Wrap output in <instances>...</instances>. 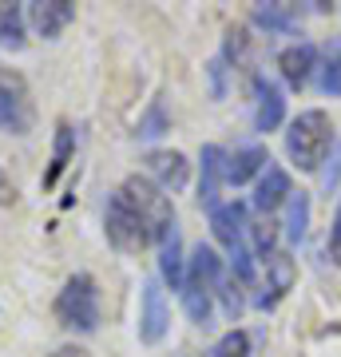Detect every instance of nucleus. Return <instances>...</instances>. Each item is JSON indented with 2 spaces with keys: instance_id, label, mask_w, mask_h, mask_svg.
I'll return each instance as SVG.
<instances>
[{
  "instance_id": "f257e3e1",
  "label": "nucleus",
  "mask_w": 341,
  "mask_h": 357,
  "mask_svg": "<svg viewBox=\"0 0 341 357\" xmlns=\"http://www.w3.org/2000/svg\"><path fill=\"white\" fill-rule=\"evenodd\" d=\"M222 258L211 250L206 243H199L187 258V278H183V310L195 326H211L215 314V294H218V278H222Z\"/></svg>"
},
{
  "instance_id": "f03ea898",
  "label": "nucleus",
  "mask_w": 341,
  "mask_h": 357,
  "mask_svg": "<svg viewBox=\"0 0 341 357\" xmlns=\"http://www.w3.org/2000/svg\"><path fill=\"white\" fill-rule=\"evenodd\" d=\"M333 123L321 107H310V112H298L286 128V155L298 171H317L326 163V155L333 151Z\"/></svg>"
},
{
  "instance_id": "7ed1b4c3",
  "label": "nucleus",
  "mask_w": 341,
  "mask_h": 357,
  "mask_svg": "<svg viewBox=\"0 0 341 357\" xmlns=\"http://www.w3.org/2000/svg\"><path fill=\"white\" fill-rule=\"evenodd\" d=\"M56 321L72 333H96L100 330V286L91 274H72L56 294Z\"/></svg>"
},
{
  "instance_id": "20e7f679",
  "label": "nucleus",
  "mask_w": 341,
  "mask_h": 357,
  "mask_svg": "<svg viewBox=\"0 0 341 357\" xmlns=\"http://www.w3.org/2000/svg\"><path fill=\"white\" fill-rule=\"evenodd\" d=\"M119 191L131 206H135V215L143 218V227L151 234V243H163V234L175 227V206H171V195H163L155 187L147 175H127L119 183Z\"/></svg>"
},
{
  "instance_id": "39448f33",
  "label": "nucleus",
  "mask_w": 341,
  "mask_h": 357,
  "mask_svg": "<svg viewBox=\"0 0 341 357\" xmlns=\"http://www.w3.org/2000/svg\"><path fill=\"white\" fill-rule=\"evenodd\" d=\"M32 128H36V103H32L28 79L0 64V131L28 135Z\"/></svg>"
},
{
  "instance_id": "423d86ee",
  "label": "nucleus",
  "mask_w": 341,
  "mask_h": 357,
  "mask_svg": "<svg viewBox=\"0 0 341 357\" xmlns=\"http://www.w3.org/2000/svg\"><path fill=\"white\" fill-rule=\"evenodd\" d=\"M103 234H107V243H112L115 250H123V255H139L143 246L151 243L143 218L135 215V206L123 199V191L107 195V206H103Z\"/></svg>"
},
{
  "instance_id": "0eeeda50",
  "label": "nucleus",
  "mask_w": 341,
  "mask_h": 357,
  "mask_svg": "<svg viewBox=\"0 0 341 357\" xmlns=\"http://www.w3.org/2000/svg\"><path fill=\"white\" fill-rule=\"evenodd\" d=\"M171 330V306H167V294L159 278L143 282L139 294V342L143 345H159Z\"/></svg>"
},
{
  "instance_id": "6e6552de",
  "label": "nucleus",
  "mask_w": 341,
  "mask_h": 357,
  "mask_svg": "<svg viewBox=\"0 0 341 357\" xmlns=\"http://www.w3.org/2000/svg\"><path fill=\"white\" fill-rule=\"evenodd\" d=\"M147 178H151L155 187L163 195H179L187 191L190 183V163L183 151H171V147H159V151H147Z\"/></svg>"
},
{
  "instance_id": "1a4fd4ad",
  "label": "nucleus",
  "mask_w": 341,
  "mask_h": 357,
  "mask_svg": "<svg viewBox=\"0 0 341 357\" xmlns=\"http://www.w3.org/2000/svg\"><path fill=\"white\" fill-rule=\"evenodd\" d=\"M227 183V147L206 143L199 151V206L211 215L218 211V191Z\"/></svg>"
},
{
  "instance_id": "9d476101",
  "label": "nucleus",
  "mask_w": 341,
  "mask_h": 357,
  "mask_svg": "<svg viewBox=\"0 0 341 357\" xmlns=\"http://www.w3.org/2000/svg\"><path fill=\"white\" fill-rule=\"evenodd\" d=\"M24 20H28V28H32L36 36L56 40L63 28L76 20V4H72V0H28Z\"/></svg>"
},
{
  "instance_id": "9b49d317",
  "label": "nucleus",
  "mask_w": 341,
  "mask_h": 357,
  "mask_svg": "<svg viewBox=\"0 0 341 357\" xmlns=\"http://www.w3.org/2000/svg\"><path fill=\"white\" fill-rule=\"evenodd\" d=\"M317 64H321V52H317L310 40H298V44H290V48L278 52V72L294 91H302L305 84L314 79Z\"/></svg>"
},
{
  "instance_id": "f8f14e48",
  "label": "nucleus",
  "mask_w": 341,
  "mask_h": 357,
  "mask_svg": "<svg viewBox=\"0 0 341 357\" xmlns=\"http://www.w3.org/2000/svg\"><path fill=\"white\" fill-rule=\"evenodd\" d=\"M286 119V96L274 79L254 76V131H278Z\"/></svg>"
},
{
  "instance_id": "ddd939ff",
  "label": "nucleus",
  "mask_w": 341,
  "mask_h": 357,
  "mask_svg": "<svg viewBox=\"0 0 341 357\" xmlns=\"http://www.w3.org/2000/svg\"><path fill=\"white\" fill-rule=\"evenodd\" d=\"M290 195H294L290 171L270 159V163H266V171L258 175V187H254V206H258V215L270 218L282 203H290Z\"/></svg>"
},
{
  "instance_id": "4468645a",
  "label": "nucleus",
  "mask_w": 341,
  "mask_h": 357,
  "mask_svg": "<svg viewBox=\"0 0 341 357\" xmlns=\"http://www.w3.org/2000/svg\"><path fill=\"white\" fill-rule=\"evenodd\" d=\"M294 282H298V266H294V258L286 255V250H278L274 258H266V286L254 302L262 310H274L282 298L294 290Z\"/></svg>"
},
{
  "instance_id": "2eb2a0df",
  "label": "nucleus",
  "mask_w": 341,
  "mask_h": 357,
  "mask_svg": "<svg viewBox=\"0 0 341 357\" xmlns=\"http://www.w3.org/2000/svg\"><path fill=\"white\" fill-rule=\"evenodd\" d=\"M250 24L270 32V36H294L302 28V8H294L286 0H266L250 8Z\"/></svg>"
},
{
  "instance_id": "dca6fc26",
  "label": "nucleus",
  "mask_w": 341,
  "mask_h": 357,
  "mask_svg": "<svg viewBox=\"0 0 341 357\" xmlns=\"http://www.w3.org/2000/svg\"><path fill=\"white\" fill-rule=\"evenodd\" d=\"M211 230H215V238L227 250H234V246L246 243V230H250V222H246V206L242 203H222L218 211H211Z\"/></svg>"
},
{
  "instance_id": "f3484780",
  "label": "nucleus",
  "mask_w": 341,
  "mask_h": 357,
  "mask_svg": "<svg viewBox=\"0 0 341 357\" xmlns=\"http://www.w3.org/2000/svg\"><path fill=\"white\" fill-rule=\"evenodd\" d=\"M159 278L171 286V290H183V278H187V258H183V234H179V222L163 234L159 243Z\"/></svg>"
},
{
  "instance_id": "a211bd4d",
  "label": "nucleus",
  "mask_w": 341,
  "mask_h": 357,
  "mask_svg": "<svg viewBox=\"0 0 341 357\" xmlns=\"http://www.w3.org/2000/svg\"><path fill=\"white\" fill-rule=\"evenodd\" d=\"M266 163H270V155H266V147H258V143L234 147V151H227V183L242 187V183H250L254 175H262Z\"/></svg>"
},
{
  "instance_id": "6ab92c4d",
  "label": "nucleus",
  "mask_w": 341,
  "mask_h": 357,
  "mask_svg": "<svg viewBox=\"0 0 341 357\" xmlns=\"http://www.w3.org/2000/svg\"><path fill=\"white\" fill-rule=\"evenodd\" d=\"M72 155H76V131H72V123H60L56 128V147H52V163L44 171V191H52L60 183V175L72 163Z\"/></svg>"
},
{
  "instance_id": "aec40b11",
  "label": "nucleus",
  "mask_w": 341,
  "mask_h": 357,
  "mask_svg": "<svg viewBox=\"0 0 341 357\" xmlns=\"http://www.w3.org/2000/svg\"><path fill=\"white\" fill-rule=\"evenodd\" d=\"M317 88L326 96H341V36H329L317 64Z\"/></svg>"
},
{
  "instance_id": "412c9836",
  "label": "nucleus",
  "mask_w": 341,
  "mask_h": 357,
  "mask_svg": "<svg viewBox=\"0 0 341 357\" xmlns=\"http://www.w3.org/2000/svg\"><path fill=\"white\" fill-rule=\"evenodd\" d=\"M24 28H28L24 8H20V4H13V0H0V48L20 52V48L28 44V40H24Z\"/></svg>"
},
{
  "instance_id": "4be33fe9",
  "label": "nucleus",
  "mask_w": 341,
  "mask_h": 357,
  "mask_svg": "<svg viewBox=\"0 0 341 357\" xmlns=\"http://www.w3.org/2000/svg\"><path fill=\"white\" fill-rule=\"evenodd\" d=\"M305 234H310V195L294 191L290 203H286V238L290 243H305Z\"/></svg>"
},
{
  "instance_id": "5701e85b",
  "label": "nucleus",
  "mask_w": 341,
  "mask_h": 357,
  "mask_svg": "<svg viewBox=\"0 0 341 357\" xmlns=\"http://www.w3.org/2000/svg\"><path fill=\"white\" fill-rule=\"evenodd\" d=\"M250 234H254L250 250H254V258H258V262H266V258L278 255V222H270V218L262 215L258 222H250Z\"/></svg>"
},
{
  "instance_id": "b1692460",
  "label": "nucleus",
  "mask_w": 341,
  "mask_h": 357,
  "mask_svg": "<svg viewBox=\"0 0 341 357\" xmlns=\"http://www.w3.org/2000/svg\"><path fill=\"white\" fill-rule=\"evenodd\" d=\"M222 64H234L242 68L246 60H250V32L246 28H227V44H222V56H218Z\"/></svg>"
},
{
  "instance_id": "393cba45",
  "label": "nucleus",
  "mask_w": 341,
  "mask_h": 357,
  "mask_svg": "<svg viewBox=\"0 0 341 357\" xmlns=\"http://www.w3.org/2000/svg\"><path fill=\"white\" fill-rule=\"evenodd\" d=\"M167 131H171L167 107H163V100H155L151 107H147V115L139 119V128H135V139H159V135H167Z\"/></svg>"
},
{
  "instance_id": "a878e982",
  "label": "nucleus",
  "mask_w": 341,
  "mask_h": 357,
  "mask_svg": "<svg viewBox=\"0 0 341 357\" xmlns=\"http://www.w3.org/2000/svg\"><path fill=\"white\" fill-rule=\"evenodd\" d=\"M250 354H254V345L246 330H227L215 342V349H211V357H250Z\"/></svg>"
},
{
  "instance_id": "bb28decb",
  "label": "nucleus",
  "mask_w": 341,
  "mask_h": 357,
  "mask_svg": "<svg viewBox=\"0 0 341 357\" xmlns=\"http://www.w3.org/2000/svg\"><path fill=\"white\" fill-rule=\"evenodd\" d=\"M238 286H242V282L234 278L230 270L222 274V278H218V294H215V298H222V310H227V318H230V321H238V318H242V310H246V302H242Z\"/></svg>"
},
{
  "instance_id": "cd10ccee",
  "label": "nucleus",
  "mask_w": 341,
  "mask_h": 357,
  "mask_svg": "<svg viewBox=\"0 0 341 357\" xmlns=\"http://www.w3.org/2000/svg\"><path fill=\"white\" fill-rule=\"evenodd\" d=\"M338 183H341V139L333 143V151H329V163L326 171H321V191H338Z\"/></svg>"
},
{
  "instance_id": "c85d7f7f",
  "label": "nucleus",
  "mask_w": 341,
  "mask_h": 357,
  "mask_svg": "<svg viewBox=\"0 0 341 357\" xmlns=\"http://www.w3.org/2000/svg\"><path fill=\"white\" fill-rule=\"evenodd\" d=\"M211 96H215V100H222V96H227V64H222V60H211Z\"/></svg>"
},
{
  "instance_id": "c756f323",
  "label": "nucleus",
  "mask_w": 341,
  "mask_h": 357,
  "mask_svg": "<svg viewBox=\"0 0 341 357\" xmlns=\"http://www.w3.org/2000/svg\"><path fill=\"white\" fill-rule=\"evenodd\" d=\"M329 258H333V266H341V199H338L333 227H329Z\"/></svg>"
},
{
  "instance_id": "7c9ffc66",
  "label": "nucleus",
  "mask_w": 341,
  "mask_h": 357,
  "mask_svg": "<svg viewBox=\"0 0 341 357\" xmlns=\"http://www.w3.org/2000/svg\"><path fill=\"white\" fill-rule=\"evenodd\" d=\"M0 203H4V206H13V203H16V187H13V183H8L4 175H0Z\"/></svg>"
}]
</instances>
